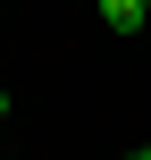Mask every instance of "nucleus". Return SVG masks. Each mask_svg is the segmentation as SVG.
<instances>
[{"mask_svg": "<svg viewBox=\"0 0 151 160\" xmlns=\"http://www.w3.org/2000/svg\"><path fill=\"white\" fill-rule=\"evenodd\" d=\"M0 118H8V84H0Z\"/></svg>", "mask_w": 151, "mask_h": 160, "instance_id": "2", "label": "nucleus"}, {"mask_svg": "<svg viewBox=\"0 0 151 160\" xmlns=\"http://www.w3.org/2000/svg\"><path fill=\"white\" fill-rule=\"evenodd\" d=\"M143 8H151V0H143Z\"/></svg>", "mask_w": 151, "mask_h": 160, "instance_id": "4", "label": "nucleus"}, {"mask_svg": "<svg viewBox=\"0 0 151 160\" xmlns=\"http://www.w3.org/2000/svg\"><path fill=\"white\" fill-rule=\"evenodd\" d=\"M151 8L143 0H101V25H109V34H134V25H143Z\"/></svg>", "mask_w": 151, "mask_h": 160, "instance_id": "1", "label": "nucleus"}, {"mask_svg": "<svg viewBox=\"0 0 151 160\" xmlns=\"http://www.w3.org/2000/svg\"><path fill=\"white\" fill-rule=\"evenodd\" d=\"M126 160H151V152H126Z\"/></svg>", "mask_w": 151, "mask_h": 160, "instance_id": "3", "label": "nucleus"}]
</instances>
